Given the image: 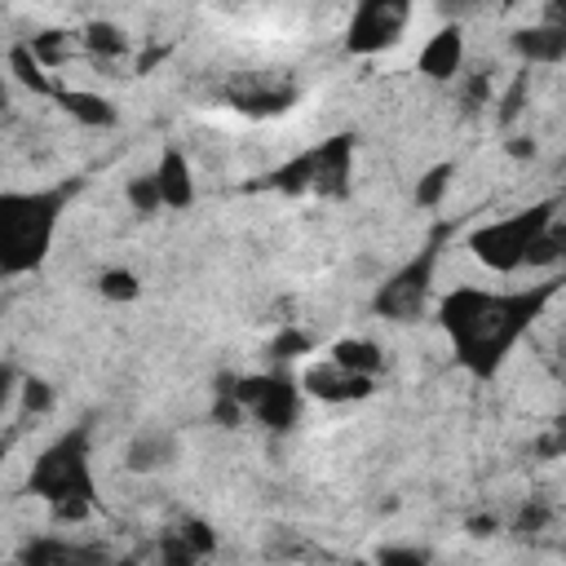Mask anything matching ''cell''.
I'll return each instance as SVG.
<instances>
[{
    "mask_svg": "<svg viewBox=\"0 0 566 566\" xmlns=\"http://www.w3.org/2000/svg\"><path fill=\"white\" fill-rule=\"evenodd\" d=\"M517 44L535 62H557L566 53V31H557V27H531V31L517 35Z\"/></svg>",
    "mask_w": 566,
    "mask_h": 566,
    "instance_id": "10",
    "label": "cell"
},
{
    "mask_svg": "<svg viewBox=\"0 0 566 566\" xmlns=\"http://www.w3.org/2000/svg\"><path fill=\"white\" fill-rule=\"evenodd\" d=\"M544 226H548V217L535 208V212H522V217H509V221H495V226L478 230L469 243H473V252H478L486 265H495V270H517V265L531 256V248L544 243V239H539Z\"/></svg>",
    "mask_w": 566,
    "mask_h": 566,
    "instance_id": "3",
    "label": "cell"
},
{
    "mask_svg": "<svg viewBox=\"0 0 566 566\" xmlns=\"http://www.w3.org/2000/svg\"><path fill=\"white\" fill-rule=\"evenodd\" d=\"M385 566H424V562H420L416 553H389V557H385Z\"/></svg>",
    "mask_w": 566,
    "mask_h": 566,
    "instance_id": "16",
    "label": "cell"
},
{
    "mask_svg": "<svg viewBox=\"0 0 566 566\" xmlns=\"http://www.w3.org/2000/svg\"><path fill=\"white\" fill-rule=\"evenodd\" d=\"M102 292H106V296H119V301H128V296H137V283H133V274H124V270H111V274H102Z\"/></svg>",
    "mask_w": 566,
    "mask_h": 566,
    "instance_id": "14",
    "label": "cell"
},
{
    "mask_svg": "<svg viewBox=\"0 0 566 566\" xmlns=\"http://www.w3.org/2000/svg\"><path fill=\"white\" fill-rule=\"evenodd\" d=\"M336 367H345V371H354V376H367L371 380V371L380 367V349L371 345V340H340L332 354H327Z\"/></svg>",
    "mask_w": 566,
    "mask_h": 566,
    "instance_id": "9",
    "label": "cell"
},
{
    "mask_svg": "<svg viewBox=\"0 0 566 566\" xmlns=\"http://www.w3.org/2000/svg\"><path fill=\"white\" fill-rule=\"evenodd\" d=\"M168 460H172V438H159V433L137 438V442H133V451H128V469H142V473L164 469Z\"/></svg>",
    "mask_w": 566,
    "mask_h": 566,
    "instance_id": "11",
    "label": "cell"
},
{
    "mask_svg": "<svg viewBox=\"0 0 566 566\" xmlns=\"http://www.w3.org/2000/svg\"><path fill=\"white\" fill-rule=\"evenodd\" d=\"M447 181H451V168H433V172L416 186V199H420V203H438L442 190H447Z\"/></svg>",
    "mask_w": 566,
    "mask_h": 566,
    "instance_id": "13",
    "label": "cell"
},
{
    "mask_svg": "<svg viewBox=\"0 0 566 566\" xmlns=\"http://www.w3.org/2000/svg\"><path fill=\"white\" fill-rule=\"evenodd\" d=\"M0 106H4V84H0Z\"/></svg>",
    "mask_w": 566,
    "mask_h": 566,
    "instance_id": "17",
    "label": "cell"
},
{
    "mask_svg": "<svg viewBox=\"0 0 566 566\" xmlns=\"http://www.w3.org/2000/svg\"><path fill=\"white\" fill-rule=\"evenodd\" d=\"M442 318L455 332V345H464V358H482L478 367L486 371L491 363H500L509 340L531 318V301L522 310H513V301H495V296H482V292H455L447 301Z\"/></svg>",
    "mask_w": 566,
    "mask_h": 566,
    "instance_id": "1",
    "label": "cell"
},
{
    "mask_svg": "<svg viewBox=\"0 0 566 566\" xmlns=\"http://www.w3.org/2000/svg\"><path fill=\"white\" fill-rule=\"evenodd\" d=\"M128 199H133L142 212L159 208V190H155V177H146V181H133V186H128Z\"/></svg>",
    "mask_w": 566,
    "mask_h": 566,
    "instance_id": "15",
    "label": "cell"
},
{
    "mask_svg": "<svg viewBox=\"0 0 566 566\" xmlns=\"http://www.w3.org/2000/svg\"><path fill=\"white\" fill-rule=\"evenodd\" d=\"M305 389H310L314 398H323V402H349V398H363V394L371 389V380H367V376H354V371H345V367H336L332 358H323L318 367L305 371Z\"/></svg>",
    "mask_w": 566,
    "mask_h": 566,
    "instance_id": "6",
    "label": "cell"
},
{
    "mask_svg": "<svg viewBox=\"0 0 566 566\" xmlns=\"http://www.w3.org/2000/svg\"><path fill=\"white\" fill-rule=\"evenodd\" d=\"M31 486H40L49 500H62V504L88 500L93 486H88V464H84L80 447L71 451V442H62L57 451H49L44 464H40V473L31 478Z\"/></svg>",
    "mask_w": 566,
    "mask_h": 566,
    "instance_id": "4",
    "label": "cell"
},
{
    "mask_svg": "<svg viewBox=\"0 0 566 566\" xmlns=\"http://www.w3.org/2000/svg\"><path fill=\"white\" fill-rule=\"evenodd\" d=\"M150 177H155L159 203H168V208H186V203L195 199L190 168H186V155H181V150H164V159H159V168H155Z\"/></svg>",
    "mask_w": 566,
    "mask_h": 566,
    "instance_id": "7",
    "label": "cell"
},
{
    "mask_svg": "<svg viewBox=\"0 0 566 566\" xmlns=\"http://www.w3.org/2000/svg\"><path fill=\"white\" fill-rule=\"evenodd\" d=\"M407 18H411V13H407L402 4H363V9L354 13V22H349V49L376 53V49L394 44V40L402 35Z\"/></svg>",
    "mask_w": 566,
    "mask_h": 566,
    "instance_id": "5",
    "label": "cell"
},
{
    "mask_svg": "<svg viewBox=\"0 0 566 566\" xmlns=\"http://www.w3.org/2000/svg\"><path fill=\"white\" fill-rule=\"evenodd\" d=\"M460 57H464V40L455 27H442L424 49H420V71L433 75V80H451L460 71Z\"/></svg>",
    "mask_w": 566,
    "mask_h": 566,
    "instance_id": "8",
    "label": "cell"
},
{
    "mask_svg": "<svg viewBox=\"0 0 566 566\" xmlns=\"http://www.w3.org/2000/svg\"><path fill=\"white\" fill-rule=\"evenodd\" d=\"M66 102H71V111L84 115L88 124H106V119H111V106H106L102 97H93V93H71Z\"/></svg>",
    "mask_w": 566,
    "mask_h": 566,
    "instance_id": "12",
    "label": "cell"
},
{
    "mask_svg": "<svg viewBox=\"0 0 566 566\" xmlns=\"http://www.w3.org/2000/svg\"><path fill=\"white\" fill-rule=\"evenodd\" d=\"M57 226L53 195H0V270H31Z\"/></svg>",
    "mask_w": 566,
    "mask_h": 566,
    "instance_id": "2",
    "label": "cell"
}]
</instances>
